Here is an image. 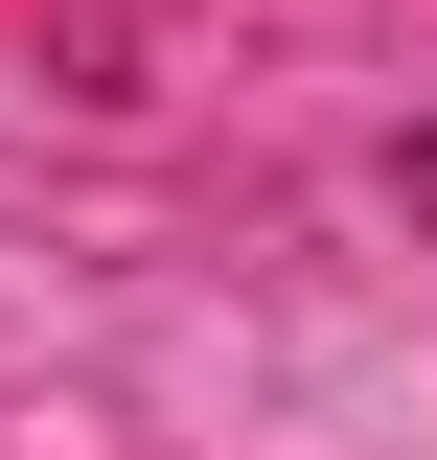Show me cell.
I'll list each match as a JSON object with an SVG mask.
<instances>
[{
  "label": "cell",
  "instance_id": "1",
  "mask_svg": "<svg viewBox=\"0 0 437 460\" xmlns=\"http://www.w3.org/2000/svg\"><path fill=\"white\" fill-rule=\"evenodd\" d=\"M415 208H437V115H415Z\"/></svg>",
  "mask_w": 437,
  "mask_h": 460
}]
</instances>
